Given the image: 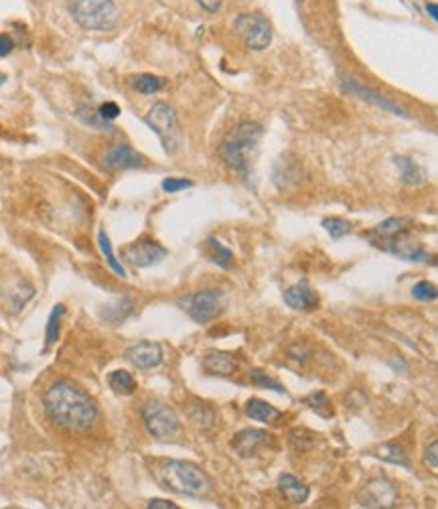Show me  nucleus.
<instances>
[{"mask_svg":"<svg viewBox=\"0 0 438 509\" xmlns=\"http://www.w3.org/2000/svg\"><path fill=\"white\" fill-rule=\"evenodd\" d=\"M43 406L49 420L57 429L67 432H88L94 429L97 422V408L94 400L90 398L83 390H79L76 383L59 382L51 383L43 396Z\"/></svg>","mask_w":438,"mask_h":509,"instance_id":"obj_1","label":"nucleus"},{"mask_svg":"<svg viewBox=\"0 0 438 509\" xmlns=\"http://www.w3.org/2000/svg\"><path fill=\"white\" fill-rule=\"evenodd\" d=\"M264 136V130L256 122H242L235 126L225 140L219 146V155L223 162L239 175L248 176L251 169V159L258 148V144Z\"/></svg>","mask_w":438,"mask_h":509,"instance_id":"obj_2","label":"nucleus"},{"mask_svg":"<svg viewBox=\"0 0 438 509\" xmlns=\"http://www.w3.org/2000/svg\"><path fill=\"white\" fill-rule=\"evenodd\" d=\"M157 481L172 493L201 497L211 491V481L203 471L187 461H162L155 471Z\"/></svg>","mask_w":438,"mask_h":509,"instance_id":"obj_3","label":"nucleus"},{"mask_svg":"<svg viewBox=\"0 0 438 509\" xmlns=\"http://www.w3.org/2000/svg\"><path fill=\"white\" fill-rule=\"evenodd\" d=\"M69 13L85 31H112L118 23L114 0H69Z\"/></svg>","mask_w":438,"mask_h":509,"instance_id":"obj_4","label":"nucleus"},{"mask_svg":"<svg viewBox=\"0 0 438 509\" xmlns=\"http://www.w3.org/2000/svg\"><path fill=\"white\" fill-rule=\"evenodd\" d=\"M144 122L155 130L162 148L167 155H177L181 150V144H183V130L179 124V116L172 108L171 104H165V102H157L148 114L144 116Z\"/></svg>","mask_w":438,"mask_h":509,"instance_id":"obj_5","label":"nucleus"},{"mask_svg":"<svg viewBox=\"0 0 438 509\" xmlns=\"http://www.w3.org/2000/svg\"><path fill=\"white\" fill-rule=\"evenodd\" d=\"M142 420L148 434L157 441H172L181 432V422L177 412L171 406L157 400H148L142 406Z\"/></svg>","mask_w":438,"mask_h":509,"instance_id":"obj_6","label":"nucleus"},{"mask_svg":"<svg viewBox=\"0 0 438 509\" xmlns=\"http://www.w3.org/2000/svg\"><path fill=\"white\" fill-rule=\"evenodd\" d=\"M235 32L250 51H264L272 43V23L262 13H246L234 20Z\"/></svg>","mask_w":438,"mask_h":509,"instance_id":"obj_7","label":"nucleus"},{"mask_svg":"<svg viewBox=\"0 0 438 509\" xmlns=\"http://www.w3.org/2000/svg\"><path fill=\"white\" fill-rule=\"evenodd\" d=\"M179 306L199 325H207L209 321L221 315L223 311V290H199L187 294L179 301Z\"/></svg>","mask_w":438,"mask_h":509,"instance_id":"obj_8","label":"nucleus"},{"mask_svg":"<svg viewBox=\"0 0 438 509\" xmlns=\"http://www.w3.org/2000/svg\"><path fill=\"white\" fill-rule=\"evenodd\" d=\"M396 487L391 485L390 481L386 479H376V481H369L361 493L357 495V503L360 508H369V509H388L396 505Z\"/></svg>","mask_w":438,"mask_h":509,"instance_id":"obj_9","label":"nucleus"},{"mask_svg":"<svg viewBox=\"0 0 438 509\" xmlns=\"http://www.w3.org/2000/svg\"><path fill=\"white\" fill-rule=\"evenodd\" d=\"M100 162H102V167L106 171L116 173V171H128V169H142L146 160L132 146H128V144H114L102 155Z\"/></svg>","mask_w":438,"mask_h":509,"instance_id":"obj_10","label":"nucleus"},{"mask_svg":"<svg viewBox=\"0 0 438 509\" xmlns=\"http://www.w3.org/2000/svg\"><path fill=\"white\" fill-rule=\"evenodd\" d=\"M167 256V250L153 239H141L124 248V260L136 268H150Z\"/></svg>","mask_w":438,"mask_h":509,"instance_id":"obj_11","label":"nucleus"},{"mask_svg":"<svg viewBox=\"0 0 438 509\" xmlns=\"http://www.w3.org/2000/svg\"><path fill=\"white\" fill-rule=\"evenodd\" d=\"M341 90H343L345 94H349V96L360 97L363 102H367V104H372V106H377V108H381V110L391 112V114H396V116H400V118H410L398 104H393L388 97H384L381 94H377V92L365 88V85H361V83H357L355 80L343 78V80H341Z\"/></svg>","mask_w":438,"mask_h":509,"instance_id":"obj_12","label":"nucleus"},{"mask_svg":"<svg viewBox=\"0 0 438 509\" xmlns=\"http://www.w3.org/2000/svg\"><path fill=\"white\" fill-rule=\"evenodd\" d=\"M270 441V434L266 430L260 429H246L242 432H237L232 441V448L239 457L244 459H250V457H256L260 453V448H264Z\"/></svg>","mask_w":438,"mask_h":509,"instance_id":"obj_13","label":"nucleus"},{"mask_svg":"<svg viewBox=\"0 0 438 509\" xmlns=\"http://www.w3.org/2000/svg\"><path fill=\"white\" fill-rule=\"evenodd\" d=\"M126 359L138 369H155L162 364V347L155 341H142L126 351Z\"/></svg>","mask_w":438,"mask_h":509,"instance_id":"obj_14","label":"nucleus"},{"mask_svg":"<svg viewBox=\"0 0 438 509\" xmlns=\"http://www.w3.org/2000/svg\"><path fill=\"white\" fill-rule=\"evenodd\" d=\"M284 303L295 311H314L319 306V294L307 280H300L298 285L284 290Z\"/></svg>","mask_w":438,"mask_h":509,"instance_id":"obj_15","label":"nucleus"},{"mask_svg":"<svg viewBox=\"0 0 438 509\" xmlns=\"http://www.w3.org/2000/svg\"><path fill=\"white\" fill-rule=\"evenodd\" d=\"M278 489H280L282 497L288 501V503H292V505H300V503H304L307 499H309V487L297 479L295 475H288V473H284L278 477Z\"/></svg>","mask_w":438,"mask_h":509,"instance_id":"obj_16","label":"nucleus"},{"mask_svg":"<svg viewBox=\"0 0 438 509\" xmlns=\"http://www.w3.org/2000/svg\"><path fill=\"white\" fill-rule=\"evenodd\" d=\"M203 367L207 373L219 376V378H227L235 371V359L230 353L223 351H211L203 357Z\"/></svg>","mask_w":438,"mask_h":509,"instance_id":"obj_17","label":"nucleus"},{"mask_svg":"<svg viewBox=\"0 0 438 509\" xmlns=\"http://www.w3.org/2000/svg\"><path fill=\"white\" fill-rule=\"evenodd\" d=\"M391 246H388L391 254L400 256L404 260H410V262H432V256H428L424 252L422 248L418 244H410V241H400L398 238L390 239Z\"/></svg>","mask_w":438,"mask_h":509,"instance_id":"obj_18","label":"nucleus"},{"mask_svg":"<svg viewBox=\"0 0 438 509\" xmlns=\"http://www.w3.org/2000/svg\"><path fill=\"white\" fill-rule=\"evenodd\" d=\"M246 414L250 416L251 420H256V422H274V420H278L282 414L274 408V406H270L268 402L264 400H258V398H251L248 404H246Z\"/></svg>","mask_w":438,"mask_h":509,"instance_id":"obj_19","label":"nucleus"},{"mask_svg":"<svg viewBox=\"0 0 438 509\" xmlns=\"http://www.w3.org/2000/svg\"><path fill=\"white\" fill-rule=\"evenodd\" d=\"M398 171H400V179L406 183V185H412V187H418L424 183V173L422 169L414 162L412 159L408 157H396L393 159Z\"/></svg>","mask_w":438,"mask_h":509,"instance_id":"obj_20","label":"nucleus"},{"mask_svg":"<svg viewBox=\"0 0 438 509\" xmlns=\"http://www.w3.org/2000/svg\"><path fill=\"white\" fill-rule=\"evenodd\" d=\"M406 229L408 220H404V217H390V220H386V222L377 223L376 227H374V236L390 241V239L393 238H400Z\"/></svg>","mask_w":438,"mask_h":509,"instance_id":"obj_21","label":"nucleus"},{"mask_svg":"<svg viewBox=\"0 0 438 509\" xmlns=\"http://www.w3.org/2000/svg\"><path fill=\"white\" fill-rule=\"evenodd\" d=\"M108 383L110 388H112L116 394H120V396H130V394H134V390H136V380H134L132 373L126 371V369L112 371L108 376Z\"/></svg>","mask_w":438,"mask_h":509,"instance_id":"obj_22","label":"nucleus"},{"mask_svg":"<svg viewBox=\"0 0 438 509\" xmlns=\"http://www.w3.org/2000/svg\"><path fill=\"white\" fill-rule=\"evenodd\" d=\"M165 85H167V80H162L158 76H153V73H142V76H136L132 80V88L138 94H144V96L158 94L160 90H165Z\"/></svg>","mask_w":438,"mask_h":509,"instance_id":"obj_23","label":"nucleus"},{"mask_svg":"<svg viewBox=\"0 0 438 509\" xmlns=\"http://www.w3.org/2000/svg\"><path fill=\"white\" fill-rule=\"evenodd\" d=\"M76 116H78L85 126H92L95 128V130H102V132H112V124L100 116L97 108H92V106H88V104H83V106L78 108Z\"/></svg>","mask_w":438,"mask_h":509,"instance_id":"obj_24","label":"nucleus"},{"mask_svg":"<svg viewBox=\"0 0 438 509\" xmlns=\"http://www.w3.org/2000/svg\"><path fill=\"white\" fill-rule=\"evenodd\" d=\"M63 315H65V306H63V304H55L53 311H51V315H49L47 327H45V349H49V347L59 339Z\"/></svg>","mask_w":438,"mask_h":509,"instance_id":"obj_25","label":"nucleus"},{"mask_svg":"<svg viewBox=\"0 0 438 509\" xmlns=\"http://www.w3.org/2000/svg\"><path fill=\"white\" fill-rule=\"evenodd\" d=\"M97 244H100V250H102V254H104V258H106V262H108L110 268L116 272L120 278H126L124 266L120 264V260H116V256H114V252H112V241H110V238L106 236V232H104V229H100V234H97Z\"/></svg>","mask_w":438,"mask_h":509,"instance_id":"obj_26","label":"nucleus"},{"mask_svg":"<svg viewBox=\"0 0 438 509\" xmlns=\"http://www.w3.org/2000/svg\"><path fill=\"white\" fill-rule=\"evenodd\" d=\"M376 457L377 459H381V461L386 462H391V465H402V467H410V462H408L406 455H404V450L400 448L398 445H381L376 448Z\"/></svg>","mask_w":438,"mask_h":509,"instance_id":"obj_27","label":"nucleus"},{"mask_svg":"<svg viewBox=\"0 0 438 509\" xmlns=\"http://www.w3.org/2000/svg\"><path fill=\"white\" fill-rule=\"evenodd\" d=\"M207 246H209V250H211V260L221 266V268H230L232 264H234V254H232V250L230 248H225L223 244H219L215 238H209L207 239Z\"/></svg>","mask_w":438,"mask_h":509,"instance_id":"obj_28","label":"nucleus"},{"mask_svg":"<svg viewBox=\"0 0 438 509\" xmlns=\"http://www.w3.org/2000/svg\"><path fill=\"white\" fill-rule=\"evenodd\" d=\"M189 418L199 429H209L213 424V420H215V412L209 406H205V404H195V406L189 408Z\"/></svg>","mask_w":438,"mask_h":509,"instance_id":"obj_29","label":"nucleus"},{"mask_svg":"<svg viewBox=\"0 0 438 509\" xmlns=\"http://www.w3.org/2000/svg\"><path fill=\"white\" fill-rule=\"evenodd\" d=\"M412 297L416 301H422V303H430V301H437L438 299V287L428 282V280H420L412 287Z\"/></svg>","mask_w":438,"mask_h":509,"instance_id":"obj_30","label":"nucleus"},{"mask_svg":"<svg viewBox=\"0 0 438 509\" xmlns=\"http://www.w3.org/2000/svg\"><path fill=\"white\" fill-rule=\"evenodd\" d=\"M323 227L327 229V234L333 239L343 238V236H347L351 232V223L345 222L341 217H327V220H323Z\"/></svg>","mask_w":438,"mask_h":509,"instance_id":"obj_31","label":"nucleus"},{"mask_svg":"<svg viewBox=\"0 0 438 509\" xmlns=\"http://www.w3.org/2000/svg\"><path fill=\"white\" fill-rule=\"evenodd\" d=\"M250 380L256 385H260V388H266V390H274V392H280V394H284L286 390L282 388V383H278L276 380H272L270 376H266L264 371H258V369H254V371H250Z\"/></svg>","mask_w":438,"mask_h":509,"instance_id":"obj_32","label":"nucleus"},{"mask_svg":"<svg viewBox=\"0 0 438 509\" xmlns=\"http://www.w3.org/2000/svg\"><path fill=\"white\" fill-rule=\"evenodd\" d=\"M193 187V181L189 179H179V176H167L162 181V191L165 193H177V191H185V189H191Z\"/></svg>","mask_w":438,"mask_h":509,"instance_id":"obj_33","label":"nucleus"},{"mask_svg":"<svg viewBox=\"0 0 438 509\" xmlns=\"http://www.w3.org/2000/svg\"><path fill=\"white\" fill-rule=\"evenodd\" d=\"M97 112H100V116H102L104 120L112 122V120H116V118L120 116V106H118L116 102H104V104L97 108Z\"/></svg>","mask_w":438,"mask_h":509,"instance_id":"obj_34","label":"nucleus"},{"mask_svg":"<svg viewBox=\"0 0 438 509\" xmlns=\"http://www.w3.org/2000/svg\"><path fill=\"white\" fill-rule=\"evenodd\" d=\"M424 461H426V465H428L430 469L438 471V438L434 443H430V445L426 446V450H424Z\"/></svg>","mask_w":438,"mask_h":509,"instance_id":"obj_35","label":"nucleus"},{"mask_svg":"<svg viewBox=\"0 0 438 509\" xmlns=\"http://www.w3.org/2000/svg\"><path fill=\"white\" fill-rule=\"evenodd\" d=\"M13 49H15V41L6 32H0V57H6Z\"/></svg>","mask_w":438,"mask_h":509,"instance_id":"obj_36","label":"nucleus"},{"mask_svg":"<svg viewBox=\"0 0 438 509\" xmlns=\"http://www.w3.org/2000/svg\"><path fill=\"white\" fill-rule=\"evenodd\" d=\"M309 404H311V408H313L314 412L321 414L323 412L321 408H323V406H328V400L325 394H313V396L309 398Z\"/></svg>","mask_w":438,"mask_h":509,"instance_id":"obj_37","label":"nucleus"},{"mask_svg":"<svg viewBox=\"0 0 438 509\" xmlns=\"http://www.w3.org/2000/svg\"><path fill=\"white\" fill-rule=\"evenodd\" d=\"M195 2H197L203 11H207V13H218L223 0H195Z\"/></svg>","mask_w":438,"mask_h":509,"instance_id":"obj_38","label":"nucleus"},{"mask_svg":"<svg viewBox=\"0 0 438 509\" xmlns=\"http://www.w3.org/2000/svg\"><path fill=\"white\" fill-rule=\"evenodd\" d=\"M148 509H177V505L172 501H167V499H153L148 501Z\"/></svg>","mask_w":438,"mask_h":509,"instance_id":"obj_39","label":"nucleus"},{"mask_svg":"<svg viewBox=\"0 0 438 509\" xmlns=\"http://www.w3.org/2000/svg\"><path fill=\"white\" fill-rule=\"evenodd\" d=\"M426 13L438 23V4H426Z\"/></svg>","mask_w":438,"mask_h":509,"instance_id":"obj_40","label":"nucleus"},{"mask_svg":"<svg viewBox=\"0 0 438 509\" xmlns=\"http://www.w3.org/2000/svg\"><path fill=\"white\" fill-rule=\"evenodd\" d=\"M4 81H6V76H4V73H2V71H0V88H2V85H4Z\"/></svg>","mask_w":438,"mask_h":509,"instance_id":"obj_41","label":"nucleus"}]
</instances>
